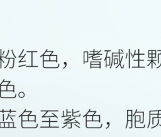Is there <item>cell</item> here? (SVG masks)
<instances>
[{"label": "cell", "instance_id": "17", "mask_svg": "<svg viewBox=\"0 0 161 137\" xmlns=\"http://www.w3.org/2000/svg\"><path fill=\"white\" fill-rule=\"evenodd\" d=\"M96 114V111H91L90 110H89L88 111V112L86 113V114L84 116H86V115H91V116H93V115H94Z\"/></svg>", "mask_w": 161, "mask_h": 137}, {"label": "cell", "instance_id": "22", "mask_svg": "<svg viewBox=\"0 0 161 137\" xmlns=\"http://www.w3.org/2000/svg\"><path fill=\"white\" fill-rule=\"evenodd\" d=\"M149 113L150 114H158V111H150Z\"/></svg>", "mask_w": 161, "mask_h": 137}, {"label": "cell", "instance_id": "18", "mask_svg": "<svg viewBox=\"0 0 161 137\" xmlns=\"http://www.w3.org/2000/svg\"><path fill=\"white\" fill-rule=\"evenodd\" d=\"M86 120L87 121H92V116L91 115H86Z\"/></svg>", "mask_w": 161, "mask_h": 137}, {"label": "cell", "instance_id": "19", "mask_svg": "<svg viewBox=\"0 0 161 137\" xmlns=\"http://www.w3.org/2000/svg\"><path fill=\"white\" fill-rule=\"evenodd\" d=\"M9 128H16L14 127V121H9Z\"/></svg>", "mask_w": 161, "mask_h": 137}, {"label": "cell", "instance_id": "2", "mask_svg": "<svg viewBox=\"0 0 161 137\" xmlns=\"http://www.w3.org/2000/svg\"><path fill=\"white\" fill-rule=\"evenodd\" d=\"M43 67L45 68H55L59 67V63L57 61H43Z\"/></svg>", "mask_w": 161, "mask_h": 137}, {"label": "cell", "instance_id": "7", "mask_svg": "<svg viewBox=\"0 0 161 137\" xmlns=\"http://www.w3.org/2000/svg\"><path fill=\"white\" fill-rule=\"evenodd\" d=\"M7 90L14 91V85H10V84H8L7 85Z\"/></svg>", "mask_w": 161, "mask_h": 137}, {"label": "cell", "instance_id": "10", "mask_svg": "<svg viewBox=\"0 0 161 137\" xmlns=\"http://www.w3.org/2000/svg\"><path fill=\"white\" fill-rule=\"evenodd\" d=\"M50 60L51 61H57V55H50Z\"/></svg>", "mask_w": 161, "mask_h": 137}, {"label": "cell", "instance_id": "5", "mask_svg": "<svg viewBox=\"0 0 161 137\" xmlns=\"http://www.w3.org/2000/svg\"><path fill=\"white\" fill-rule=\"evenodd\" d=\"M14 61H15V58H9V60H8V63L6 65L7 67H9L10 68H13L14 67Z\"/></svg>", "mask_w": 161, "mask_h": 137}, {"label": "cell", "instance_id": "11", "mask_svg": "<svg viewBox=\"0 0 161 137\" xmlns=\"http://www.w3.org/2000/svg\"><path fill=\"white\" fill-rule=\"evenodd\" d=\"M92 120L93 121H100V116L98 115H93L92 116Z\"/></svg>", "mask_w": 161, "mask_h": 137}, {"label": "cell", "instance_id": "27", "mask_svg": "<svg viewBox=\"0 0 161 137\" xmlns=\"http://www.w3.org/2000/svg\"><path fill=\"white\" fill-rule=\"evenodd\" d=\"M152 53H153V54H155V51H153V52H152Z\"/></svg>", "mask_w": 161, "mask_h": 137}, {"label": "cell", "instance_id": "24", "mask_svg": "<svg viewBox=\"0 0 161 137\" xmlns=\"http://www.w3.org/2000/svg\"><path fill=\"white\" fill-rule=\"evenodd\" d=\"M9 121H5L4 122V128H9Z\"/></svg>", "mask_w": 161, "mask_h": 137}, {"label": "cell", "instance_id": "23", "mask_svg": "<svg viewBox=\"0 0 161 137\" xmlns=\"http://www.w3.org/2000/svg\"><path fill=\"white\" fill-rule=\"evenodd\" d=\"M91 64H101V62H100V61H94V62H93V61H92V62H91Z\"/></svg>", "mask_w": 161, "mask_h": 137}, {"label": "cell", "instance_id": "16", "mask_svg": "<svg viewBox=\"0 0 161 137\" xmlns=\"http://www.w3.org/2000/svg\"><path fill=\"white\" fill-rule=\"evenodd\" d=\"M91 68H101V64H91Z\"/></svg>", "mask_w": 161, "mask_h": 137}, {"label": "cell", "instance_id": "3", "mask_svg": "<svg viewBox=\"0 0 161 137\" xmlns=\"http://www.w3.org/2000/svg\"><path fill=\"white\" fill-rule=\"evenodd\" d=\"M16 96V93L14 91L4 90L0 91V97L1 98H15Z\"/></svg>", "mask_w": 161, "mask_h": 137}, {"label": "cell", "instance_id": "25", "mask_svg": "<svg viewBox=\"0 0 161 137\" xmlns=\"http://www.w3.org/2000/svg\"><path fill=\"white\" fill-rule=\"evenodd\" d=\"M0 128H4V121H0Z\"/></svg>", "mask_w": 161, "mask_h": 137}, {"label": "cell", "instance_id": "26", "mask_svg": "<svg viewBox=\"0 0 161 137\" xmlns=\"http://www.w3.org/2000/svg\"><path fill=\"white\" fill-rule=\"evenodd\" d=\"M128 115H132V111L131 110H128Z\"/></svg>", "mask_w": 161, "mask_h": 137}, {"label": "cell", "instance_id": "15", "mask_svg": "<svg viewBox=\"0 0 161 137\" xmlns=\"http://www.w3.org/2000/svg\"><path fill=\"white\" fill-rule=\"evenodd\" d=\"M7 90V85H0V91H4Z\"/></svg>", "mask_w": 161, "mask_h": 137}, {"label": "cell", "instance_id": "14", "mask_svg": "<svg viewBox=\"0 0 161 137\" xmlns=\"http://www.w3.org/2000/svg\"><path fill=\"white\" fill-rule=\"evenodd\" d=\"M42 57L43 58V61H48V60H50V56H48V55H43Z\"/></svg>", "mask_w": 161, "mask_h": 137}, {"label": "cell", "instance_id": "1", "mask_svg": "<svg viewBox=\"0 0 161 137\" xmlns=\"http://www.w3.org/2000/svg\"><path fill=\"white\" fill-rule=\"evenodd\" d=\"M38 123L33 121H21V127L23 128H36L38 127Z\"/></svg>", "mask_w": 161, "mask_h": 137}, {"label": "cell", "instance_id": "21", "mask_svg": "<svg viewBox=\"0 0 161 137\" xmlns=\"http://www.w3.org/2000/svg\"><path fill=\"white\" fill-rule=\"evenodd\" d=\"M84 62H87V61H88V55H87V53H84Z\"/></svg>", "mask_w": 161, "mask_h": 137}, {"label": "cell", "instance_id": "9", "mask_svg": "<svg viewBox=\"0 0 161 137\" xmlns=\"http://www.w3.org/2000/svg\"><path fill=\"white\" fill-rule=\"evenodd\" d=\"M28 120H29V121H36V116H35V115L30 114V115L28 116Z\"/></svg>", "mask_w": 161, "mask_h": 137}, {"label": "cell", "instance_id": "4", "mask_svg": "<svg viewBox=\"0 0 161 137\" xmlns=\"http://www.w3.org/2000/svg\"><path fill=\"white\" fill-rule=\"evenodd\" d=\"M86 127L88 128H100L102 127V124L100 121H87Z\"/></svg>", "mask_w": 161, "mask_h": 137}, {"label": "cell", "instance_id": "13", "mask_svg": "<svg viewBox=\"0 0 161 137\" xmlns=\"http://www.w3.org/2000/svg\"><path fill=\"white\" fill-rule=\"evenodd\" d=\"M20 117H21V121H28V116L21 115Z\"/></svg>", "mask_w": 161, "mask_h": 137}, {"label": "cell", "instance_id": "8", "mask_svg": "<svg viewBox=\"0 0 161 137\" xmlns=\"http://www.w3.org/2000/svg\"><path fill=\"white\" fill-rule=\"evenodd\" d=\"M106 61V66L107 67L108 65H109L111 67V57H107L105 59Z\"/></svg>", "mask_w": 161, "mask_h": 137}, {"label": "cell", "instance_id": "12", "mask_svg": "<svg viewBox=\"0 0 161 137\" xmlns=\"http://www.w3.org/2000/svg\"><path fill=\"white\" fill-rule=\"evenodd\" d=\"M10 84V81H6L5 80H3L1 83H0V85H8V84Z\"/></svg>", "mask_w": 161, "mask_h": 137}, {"label": "cell", "instance_id": "6", "mask_svg": "<svg viewBox=\"0 0 161 137\" xmlns=\"http://www.w3.org/2000/svg\"><path fill=\"white\" fill-rule=\"evenodd\" d=\"M42 125L40 126V128H49L50 127V121H42Z\"/></svg>", "mask_w": 161, "mask_h": 137}, {"label": "cell", "instance_id": "20", "mask_svg": "<svg viewBox=\"0 0 161 137\" xmlns=\"http://www.w3.org/2000/svg\"><path fill=\"white\" fill-rule=\"evenodd\" d=\"M25 94L23 92H19L18 93V96L20 98H23L25 97Z\"/></svg>", "mask_w": 161, "mask_h": 137}]
</instances>
